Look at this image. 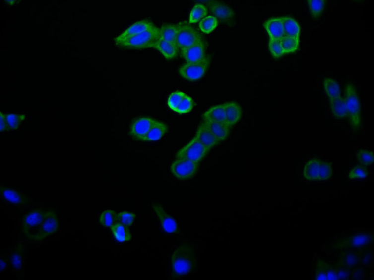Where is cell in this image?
Here are the masks:
<instances>
[{
	"label": "cell",
	"instance_id": "obj_30",
	"mask_svg": "<svg viewBox=\"0 0 374 280\" xmlns=\"http://www.w3.org/2000/svg\"><path fill=\"white\" fill-rule=\"evenodd\" d=\"M207 14L208 9L207 7L202 3H196L193 7L189 14V23L194 24L199 22L204 18L207 17Z\"/></svg>",
	"mask_w": 374,
	"mask_h": 280
},
{
	"label": "cell",
	"instance_id": "obj_33",
	"mask_svg": "<svg viewBox=\"0 0 374 280\" xmlns=\"http://www.w3.org/2000/svg\"><path fill=\"white\" fill-rule=\"evenodd\" d=\"M218 26V20L213 16H208L204 18L199 24L200 31L206 34L211 33Z\"/></svg>",
	"mask_w": 374,
	"mask_h": 280
},
{
	"label": "cell",
	"instance_id": "obj_27",
	"mask_svg": "<svg viewBox=\"0 0 374 280\" xmlns=\"http://www.w3.org/2000/svg\"><path fill=\"white\" fill-rule=\"evenodd\" d=\"M111 230L115 239L120 242H129L131 239V234L128 226L117 223L111 226Z\"/></svg>",
	"mask_w": 374,
	"mask_h": 280
},
{
	"label": "cell",
	"instance_id": "obj_18",
	"mask_svg": "<svg viewBox=\"0 0 374 280\" xmlns=\"http://www.w3.org/2000/svg\"><path fill=\"white\" fill-rule=\"evenodd\" d=\"M159 51L165 59L171 60L178 55L179 47L176 43L168 42L159 39L153 47Z\"/></svg>",
	"mask_w": 374,
	"mask_h": 280
},
{
	"label": "cell",
	"instance_id": "obj_41",
	"mask_svg": "<svg viewBox=\"0 0 374 280\" xmlns=\"http://www.w3.org/2000/svg\"><path fill=\"white\" fill-rule=\"evenodd\" d=\"M332 175L331 164L327 161H321L319 165L318 181H324L329 179Z\"/></svg>",
	"mask_w": 374,
	"mask_h": 280
},
{
	"label": "cell",
	"instance_id": "obj_40",
	"mask_svg": "<svg viewBox=\"0 0 374 280\" xmlns=\"http://www.w3.org/2000/svg\"><path fill=\"white\" fill-rule=\"evenodd\" d=\"M357 159L360 164L367 166L374 162V153L369 150L361 149L357 153Z\"/></svg>",
	"mask_w": 374,
	"mask_h": 280
},
{
	"label": "cell",
	"instance_id": "obj_39",
	"mask_svg": "<svg viewBox=\"0 0 374 280\" xmlns=\"http://www.w3.org/2000/svg\"><path fill=\"white\" fill-rule=\"evenodd\" d=\"M7 124L10 129H16L26 118L24 114H5Z\"/></svg>",
	"mask_w": 374,
	"mask_h": 280
},
{
	"label": "cell",
	"instance_id": "obj_2",
	"mask_svg": "<svg viewBox=\"0 0 374 280\" xmlns=\"http://www.w3.org/2000/svg\"><path fill=\"white\" fill-rule=\"evenodd\" d=\"M159 39L160 28L155 27L121 42L117 45L122 48L127 49H145L153 48Z\"/></svg>",
	"mask_w": 374,
	"mask_h": 280
},
{
	"label": "cell",
	"instance_id": "obj_21",
	"mask_svg": "<svg viewBox=\"0 0 374 280\" xmlns=\"http://www.w3.org/2000/svg\"><path fill=\"white\" fill-rule=\"evenodd\" d=\"M1 195L3 199L14 205H27L29 200L23 193L6 187H1Z\"/></svg>",
	"mask_w": 374,
	"mask_h": 280
},
{
	"label": "cell",
	"instance_id": "obj_42",
	"mask_svg": "<svg viewBox=\"0 0 374 280\" xmlns=\"http://www.w3.org/2000/svg\"><path fill=\"white\" fill-rule=\"evenodd\" d=\"M23 259V246L20 245L17 247L15 252L12 254L10 262L14 268L20 269L22 265Z\"/></svg>",
	"mask_w": 374,
	"mask_h": 280
},
{
	"label": "cell",
	"instance_id": "obj_17",
	"mask_svg": "<svg viewBox=\"0 0 374 280\" xmlns=\"http://www.w3.org/2000/svg\"><path fill=\"white\" fill-rule=\"evenodd\" d=\"M203 123L219 141H224L228 138L231 127L227 123L211 120L204 121Z\"/></svg>",
	"mask_w": 374,
	"mask_h": 280
},
{
	"label": "cell",
	"instance_id": "obj_5",
	"mask_svg": "<svg viewBox=\"0 0 374 280\" xmlns=\"http://www.w3.org/2000/svg\"><path fill=\"white\" fill-rule=\"evenodd\" d=\"M210 62V57L206 56V58L199 62L187 63L179 68V73L185 80L190 81H198L206 73Z\"/></svg>",
	"mask_w": 374,
	"mask_h": 280
},
{
	"label": "cell",
	"instance_id": "obj_11",
	"mask_svg": "<svg viewBox=\"0 0 374 280\" xmlns=\"http://www.w3.org/2000/svg\"><path fill=\"white\" fill-rule=\"evenodd\" d=\"M181 55L188 63L199 62L206 58V45L201 40L188 47L181 49Z\"/></svg>",
	"mask_w": 374,
	"mask_h": 280
},
{
	"label": "cell",
	"instance_id": "obj_44",
	"mask_svg": "<svg viewBox=\"0 0 374 280\" xmlns=\"http://www.w3.org/2000/svg\"><path fill=\"white\" fill-rule=\"evenodd\" d=\"M368 175V171L366 168L358 166L350 171L349 178L350 179H362L367 177Z\"/></svg>",
	"mask_w": 374,
	"mask_h": 280
},
{
	"label": "cell",
	"instance_id": "obj_8",
	"mask_svg": "<svg viewBox=\"0 0 374 280\" xmlns=\"http://www.w3.org/2000/svg\"><path fill=\"white\" fill-rule=\"evenodd\" d=\"M199 163L186 159H176L171 165V172L180 180L192 178L198 170Z\"/></svg>",
	"mask_w": 374,
	"mask_h": 280
},
{
	"label": "cell",
	"instance_id": "obj_29",
	"mask_svg": "<svg viewBox=\"0 0 374 280\" xmlns=\"http://www.w3.org/2000/svg\"><path fill=\"white\" fill-rule=\"evenodd\" d=\"M178 34L177 25L165 24L160 28V39L176 43Z\"/></svg>",
	"mask_w": 374,
	"mask_h": 280
},
{
	"label": "cell",
	"instance_id": "obj_24",
	"mask_svg": "<svg viewBox=\"0 0 374 280\" xmlns=\"http://www.w3.org/2000/svg\"><path fill=\"white\" fill-rule=\"evenodd\" d=\"M282 20L285 36L299 38L301 27L297 21L289 16L282 17Z\"/></svg>",
	"mask_w": 374,
	"mask_h": 280
},
{
	"label": "cell",
	"instance_id": "obj_45",
	"mask_svg": "<svg viewBox=\"0 0 374 280\" xmlns=\"http://www.w3.org/2000/svg\"><path fill=\"white\" fill-rule=\"evenodd\" d=\"M358 263V257L355 254L347 253L344 257L342 263H341V264H343V266H341L340 267H345V269L354 267Z\"/></svg>",
	"mask_w": 374,
	"mask_h": 280
},
{
	"label": "cell",
	"instance_id": "obj_1",
	"mask_svg": "<svg viewBox=\"0 0 374 280\" xmlns=\"http://www.w3.org/2000/svg\"><path fill=\"white\" fill-rule=\"evenodd\" d=\"M171 264L173 277H178L188 274L195 265L193 249L187 245L180 246L172 254Z\"/></svg>",
	"mask_w": 374,
	"mask_h": 280
},
{
	"label": "cell",
	"instance_id": "obj_22",
	"mask_svg": "<svg viewBox=\"0 0 374 280\" xmlns=\"http://www.w3.org/2000/svg\"><path fill=\"white\" fill-rule=\"evenodd\" d=\"M225 104L226 123L230 127L236 124L242 116V109L239 104L236 102H228Z\"/></svg>",
	"mask_w": 374,
	"mask_h": 280
},
{
	"label": "cell",
	"instance_id": "obj_15",
	"mask_svg": "<svg viewBox=\"0 0 374 280\" xmlns=\"http://www.w3.org/2000/svg\"><path fill=\"white\" fill-rule=\"evenodd\" d=\"M195 138L209 150L218 145L220 142L204 123H201L197 128Z\"/></svg>",
	"mask_w": 374,
	"mask_h": 280
},
{
	"label": "cell",
	"instance_id": "obj_9",
	"mask_svg": "<svg viewBox=\"0 0 374 280\" xmlns=\"http://www.w3.org/2000/svg\"><path fill=\"white\" fill-rule=\"evenodd\" d=\"M156 121V120L148 117L138 118L132 121L129 134L134 139L143 141Z\"/></svg>",
	"mask_w": 374,
	"mask_h": 280
},
{
	"label": "cell",
	"instance_id": "obj_34",
	"mask_svg": "<svg viewBox=\"0 0 374 280\" xmlns=\"http://www.w3.org/2000/svg\"><path fill=\"white\" fill-rule=\"evenodd\" d=\"M100 222L104 226L111 227L117 223V214L113 210H106L100 215Z\"/></svg>",
	"mask_w": 374,
	"mask_h": 280
},
{
	"label": "cell",
	"instance_id": "obj_35",
	"mask_svg": "<svg viewBox=\"0 0 374 280\" xmlns=\"http://www.w3.org/2000/svg\"><path fill=\"white\" fill-rule=\"evenodd\" d=\"M193 105L192 98L186 94L180 102L175 112L181 114L188 113L193 109Z\"/></svg>",
	"mask_w": 374,
	"mask_h": 280
},
{
	"label": "cell",
	"instance_id": "obj_3",
	"mask_svg": "<svg viewBox=\"0 0 374 280\" xmlns=\"http://www.w3.org/2000/svg\"><path fill=\"white\" fill-rule=\"evenodd\" d=\"M344 101L351 126L358 129L361 126V105L357 90L352 84H348L345 88Z\"/></svg>",
	"mask_w": 374,
	"mask_h": 280
},
{
	"label": "cell",
	"instance_id": "obj_43",
	"mask_svg": "<svg viewBox=\"0 0 374 280\" xmlns=\"http://www.w3.org/2000/svg\"><path fill=\"white\" fill-rule=\"evenodd\" d=\"M135 218V215L134 213H129V212H121V213L117 214L118 222L125 226L131 225L134 222Z\"/></svg>",
	"mask_w": 374,
	"mask_h": 280
},
{
	"label": "cell",
	"instance_id": "obj_25",
	"mask_svg": "<svg viewBox=\"0 0 374 280\" xmlns=\"http://www.w3.org/2000/svg\"><path fill=\"white\" fill-rule=\"evenodd\" d=\"M204 121L211 120L226 123L225 104L211 107L203 116Z\"/></svg>",
	"mask_w": 374,
	"mask_h": 280
},
{
	"label": "cell",
	"instance_id": "obj_13",
	"mask_svg": "<svg viewBox=\"0 0 374 280\" xmlns=\"http://www.w3.org/2000/svg\"><path fill=\"white\" fill-rule=\"evenodd\" d=\"M155 27L149 20H140L138 22L133 24L132 26L126 29L124 32H122L118 37L115 38L114 39L115 44L117 45L118 43L126 40V39L129 38L142 34L143 32L148 31L150 29Z\"/></svg>",
	"mask_w": 374,
	"mask_h": 280
},
{
	"label": "cell",
	"instance_id": "obj_10",
	"mask_svg": "<svg viewBox=\"0 0 374 280\" xmlns=\"http://www.w3.org/2000/svg\"><path fill=\"white\" fill-rule=\"evenodd\" d=\"M59 218L55 210L48 209L43 219L38 241H41L49 236L55 234L59 229Z\"/></svg>",
	"mask_w": 374,
	"mask_h": 280
},
{
	"label": "cell",
	"instance_id": "obj_12",
	"mask_svg": "<svg viewBox=\"0 0 374 280\" xmlns=\"http://www.w3.org/2000/svg\"><path fill=\"white\" fill-rule=\"evenodd\" d=\"M374 240V236L370 234H355L341 239L334 245L335 249L354 248L368 245Z\"/></svg>",
	"mask_w": 374,
	"mask_h": 280
},
{
	"label": "cell",
	"instance_id": "obj_37",
	"mask_svg": "<svg viewBox=\"0 0 374 280\" xmlns=\"http://www.w3.org/2000/svg\"><path fill=\"white\" fill-rule=\"evenodd\" d=\"M186 94L181 91H175L171 93L168 98L167 105L170 109L175 112L180 102Z\"/></svg>",
	"mask_w": 374,
	"mask_h": 280
},
{
	"label": "cell",
	"instance_id": "obj_19",
	"mask_svg": "<svg viewBox=\"0 0 374 280\" xmlns=\"http://www.w3.org/2000/svg\"><path fill=\"white\" fill-rule=\"evenodd\" d=\"M314 279L338 280L336 269L326 262L319 260L315 269Z\"/></svg>",
	"mask_w": 374,
	"mask_h": 280
},
{
	"label": "cell",
	"instance_id": "obj_32",
	"mask_svg": "<svg viewBox=\"0 0 374 280\" xmlns=\"http://www.w3.org/2000/svg\"><path fill=\"white\" fill-rule=\"evenodd\" d=\"M280 41L285 54H286V53H294L299 47L300 39L298 38L284 36L280 39Z\"/></svg>",
	"mask_w": 374,
	"mask_h": 280
},
{
	"label": "cell",
	"instance_id": "obj_4",
	"mask_svg": "<svg viewBox=\"0 0 374 280\" xmlns=\"http://www.w3.org/2000/svg\"><path fill=\"white\" fill-rule=\"evenodd\" d=\"M48 209H39L30 212L23 219V233L25 237L38 241L43 219Z\"/></svg>",
	"mask_w": 374,
	"mask_h": 280
},
{
	"label": "cell",
	"instance_id": "obj_16",
	"mask_svg": "<svg viewBox=\"0 0 374 280\" xmlns=\"http://www.w3.org/2000/svg\"><path fill=\"white\" fill-rule=\"evenodd\" d=\"M264 27L271 39L280 40L285 36L282 17H274L268 19L265 21Z\"/></svg>",
	"mask_w": 374,
	"mask_h": 280
},
{
	"label": "cell",
	"instance_id": "obj_20",
	"mask_svg": "<svg viewBox=\"0 0 374 280\" xmlns=\"http://www.w3.org/2000/svg\"><path fill=\"white\" fill-rule=\"evenodd\" d=\"M153 207L161 222L164 231L169 233L176 232L178 226L174 219L169 215L159 204H153Z\"/></svg>",
	"mask_w": 374,
	"mask_h": 280
},
{
	"label": "cell",
	"instance_id": "obj_26",
	"mask_svg": "<svg viewBox=\"0 0 374 280\" xmlns=\"http://www.w3.org/2000/svg\"><path fill=\"white\" fill-rule=\"evenodd\" d=\"M321 161L317 159H313L306 163L304 168V177L306 179L309 181L318 180Z\"/></svg>",
	"mask_w": 374,
	"mask_h": 280
},
{
	"label": "cell",
	"instance_id": "obj_46",
	"mask_svg": "<svg viewBox=\"0 0 374 280\" xmlns=\"http://www.w3.org/2000/svg\"><path fill=\"white\" fill-rule=\"evenodd\" d=\"M338 280H347L350 276V272L347 269L336 268Z\"/></svg>",
	"mask_w": 374,
	"mask_h": 280
},
{
	"label": "cell",
	"instance_id": "obj_31",
	"mask_svg": "<svg viewBox=\"0 0 374 280\" xmlns=\"http://www.w3.org/2000/svg\"><path fill=\"white\" fill-rule=\"evenodd\" d=\"M323 86L327 95L330 99L336 98L341 96L339 85L332 78H326L323 81Z\"/></svg>",
	"mask_w": 374,
	"mask_h": 280
},
{
	"label": "cell",
	"instance_id": "obj_36",
	"mask_svg": "<svg viewBox=\"0 0 374 280\" xmlns=\"http://www.w3.org/2000/svg\"><path fill=\"white\" fill-rule=\"evenodd\" d=\"M308 5L312 15L317 18L321 15L324 9L325 1L323 0H309Z\"/></svg>",
	"mask_w": 374,
	"mask_h": 280
},
{
	"label": "cell",
	"instance_id": "obj_38",
	"mask_svg": "<svg viewBox=\"0 0 374 280\" xmlns=\"http://www.w3.org/2000/svg\"><path fill=\"white\" fill-rule=\"evenodd\" d=\"M268 48L272 56L275 59H279L285 54L280 40L269 39Z\"/></svg>",
	"mask_w": 374,
	"mask_h": 280
},
{
	"label": "cell",
	"instance_id": "obj_28",
	"mask_svg": "<svg viewBox=\"0 0 374 280\" xmlns=\"http://www.w3.org/2000/svg\"><path fill=\"white\" fill-rule=\"evenodd\" d=\"M331 110L334 117L337 118H344L347 117V111L344 99L341 96L330 99Z\"/></svg>",
	"mask_w": 374,
	"mask_h": 280
},
{
	"label": "cell",
	"instance_id": "obj_47",
	"mask_svg": "<svg viewBox=\"0 0 374 280\" xmlns=\"http://www.w3.org/2000/svg\"><path fill=\"white\" fill-rule=\"evenodd\" d=\"M0 114H1V132L9 131V128L6 123L5 114L2 112H1Z\"/></svg>",
	"mask_w": 374,
	"mask_h": 280
},
{
	"label": "cell",
	"instance_id": "obj_6",
	"mask_svg": "<svg viewBox=\"0 0 374 280\" xmlns=\"http://www.w3.org/2000/svg\"><path fill=\"white\" fill-rule=\"evenodd\" d=\"M178 26L176 44L182 49L188 47L203 40L202 37L196 29L186 22L180 23Z\"/></svg>",
	"mask_w": 374,
	"mask_h": 280
},
{
	"label": "cell",
	"instance_id": "obj_14",
	"mask_svg": "<svg viewBox=\"0 0 374 280\" xmlns=\"http://www.w3.org/2000/svg\"><path fill=\"white\" fill-rule=\"evenodd\" d=\"M208 6L214 17L223 22H229L235 17V12L225 3L212 1L208 2Z\"/></svg>",
	"mask_w": 374,
	"mask_h": 280
},
{
	"label": "cell",
	"instance_id": "obj_23",
	"mask_svg": "<svg viewBox=\"0 0 374 280\" xmlns=\"http://www.w3.org/2000/svg\"><path fill=\"white\" fill-rule=\"evenodd\" d=\"M168 130L167 125L159 121L153 125L152 128L143 139L144 141H155L160 140Z\"/></svg>",
	"mask_w": 374,
	"mask_h": 280
},
{
	"label": "cell",
	"instance_id": "obj_7",
	"mask_svg": "<svg viewBox=\"0 0 374 280\" xmlns=\"http://www.w3.org/2000/svg\"><path fill=\"white\" fill-rule=\"evenodd\" d=\"M209 150L194 138L191 141L179 150L176 157L177 159H186L199 163L206 157Z\"/></svg>",
	"mask_w": 374,
	"mask_h": 280
}]
</instances>
